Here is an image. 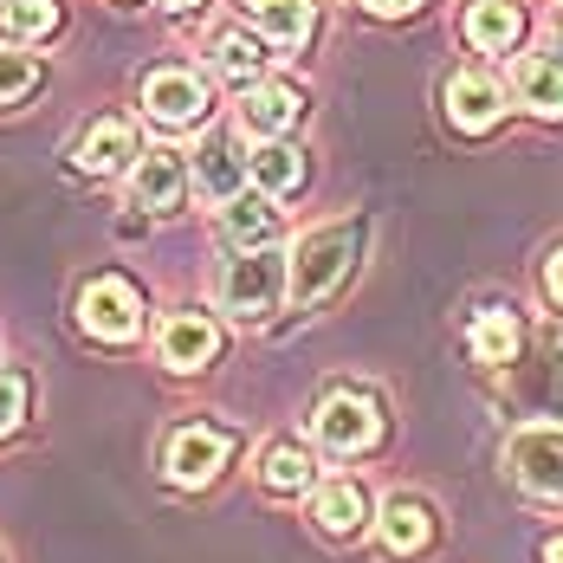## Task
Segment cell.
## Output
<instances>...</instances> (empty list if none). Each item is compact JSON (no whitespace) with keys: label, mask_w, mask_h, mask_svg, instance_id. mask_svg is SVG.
<instances>
[{"label":"cell","mask_w":563,"mask_h":563,"mask_svg":"<svg viewBox=\"0 0 563 563\" xmlns=\"http://www.w3.org/2000/svg\"><path fill=\"white\" fill-rule=\"evenodd\" d=\"M40 85V58L26 53H0V104H20L26 91Z\"/></svg>","instance_id":"cell-25"},{"label":"cell","mask_w":563,"mask_h":563,"mask_svg":"<svg viewBox=\"0 0 563 563\" xmlns=\"http://www.w3.org/2000/svg\"><path fill=\"white\" fill-rule=\"evenodd\" d=\"M544 285H551V298L563 305V246L551 253V266H544Z\"/></svg>","instance_id":"cell-28"},{"label":"cell","mask_w":563,"mask_h":563,"mask_svg":"<svg viewBox=\"0 0 563 563\" xmlns=\"http://www.w3.org/2000/svg\"><path fill=\"white\" fill-rule=\"evenodd\" d=\"M260 479H266V493H305L318 479V460H311V448H298V441H273L266 460H260Z\"/></svg>","instance_id":"cell-19"},{"label":"cell","mask_w":563,"mask_h":563,"mask_svg":"<svg viewBox=\"0 0 563 563\" xmlns=\"http://www.w3.org/2000/svg\"><path fill=\"white\" fill-rule=\"evenodd\" d=\"M544 563H563V538H551V544H544Z\"/></svg>","instance_id":"cell-29"},{"label":"cell","mask_w":563,"mask_h":563,"mask_svg":"<svg viewBox=\"0 0 563 563\" xmlns=\"http://www.w3.org/2000/svg\"><path fill=\"white\" fill-rule=\"evenodd\" d=\"M551 40H558V58H563V7H558V20H551Z\"/></svg>","instance_id":"cell-30"},{"label":"cell","mask_w":563,"mask_h":563,"mask_svg":"<svg viewBox=\"0 0 563 563\" xmlns=\"http://www.w3.org/2000/svg\"><path fill=\"white\" fill-rule=\"evenodd\" d=\"M26 415V383L20 376H0V434H13Z\"/></svg>","instance_id":"cell-26"},{"label":"cell","mask_w":563,"mask_h":563,"mask_svg":"<svg viewBox=\"0 0 563 563\" xmlns=\"http://www.w3.org/2000/svg\"><path fill=\"white\" fill-rule=\"evenodd\" d=\"M221 227H227V240L240 246V253H253V246H273V208L260 201V195H240V201H227L221 208Z\"/></svg>","instance_id":"cell-21"},{"label":"cell","mask_w":563,"mask_h":563,"mask_svg":"<svg viewBox=\"0 0 563 563\" xmlns=\"http://www.w3.org/2000/svg\"><path fill=\"white\" fill-rule=\"evenodd\" d=\"M78 324L104 343H130L143 331V298L130 279H91L78 291Z\"/></svg>","instance_id":"cell-4"},{"label":"cell","mask_w":563,"mask_h":563,"mask_svg":"<svg viewBox=\"0 0 563 563\" xmlns=\"http://www.w3.org/2000/svg\"><path fill=\"white\" fill-rule=\"evenodd\" d=\"M506 466L511 479L538 499H563V434L558 428H525L506 441Z\"/></svg>","instance_id":"cell-5"},{"label":"cell","mask_w":563,"mask_h":563,"mask_svg":"<svg viewBox=\"0 0 563 563\" xmlns=\"http://www.w3.org/2000/svg\"><path fill=\"white\" fill-rule=\"evenodd\" d=\"M227 453H233V441L221 428H181V434H169V479L175 486H208L227 466Z\"/></svg>","instance_id":"cell-7"},{"label":"cell","mask_w":563,"mask_h":563,"mask_svg":"<svg viewBox=\"0 0 563 563\" xmlns=\"http://www.w3.org/2000/svg\"><path fill=\"white\" fill-rule=\"evenodd\" d=\"M311 421H318V441L331 453H369L383 441V408H376V395H363V389L324 395Z\"/></svg>","instance_id":"cell-3"},{"label":"cell","mask_w":563,"mask_h":563,"mask_svg":"<svg viewBox=\"0 0 563 563\" xmlns=\"http://www.w3.org/2000/svg\"><path fill=\"white\" fill-rule=\"evenodd\" d=\"M363 7H369L376 20H401V13H421L428 0H363Z\"/></svg>","instance_id":"cell-27"},{"label":"cell","mask_w":563,"mask_h":563,"mask_svg":"<svg viewBox=\"0 0 563 563\" xmlns=\"http://www.w3.org/2000/svg\"><path fill=\"white\" fill-rule=\"evenodd\" d=\"M163 7H175V13H188V7H201V0H163Z\"/></svg>","instance_id":"cell-31"},{"label":"cell","mask_w":563,"mask_h":563,"mask_svg":"<svg viewBox=\"0 0 563 563\" xmlns=\"http://www.w3.org/2000/svg\"><path fill=\"white\" fill-rule=\"evenodd\" d=\"M58 26V0H0V33L7 40H46Z\"/></svg>","instance_id":"cell-23"},{"label":"cell","mask_w":563,"mask_h":563,"mask_svg":"<svg viewBox=\"0 0 563 563\" xmlns=\"http://www.w3.org/2000/svg\"><path fill=\"white\" fill-rule=\"evenodd\" d=\"M350 260H356V233L350 227H324V233L298 240V253H291V298L298 305H318L350 273Z\"/></svg>","instance_id":"cell-2"},{"label":"cell","mask_w":563,"mask_h":563,"mask_svg":"<svg viewBox=\"0 0 563 563\" xmlns=\"http://www.w3.org/2000/svg\"><path fill=\"white\" fill-rule=\"evenodd\" d=\"M311 518H318V531H331V538H356V531L369 525V499H363V486L338 479V486H324V493H318Z\"/></svg>","instance_id":"cell-18"},{"label":"cell","mask_w":563,"mask_h":563,"mask_svg":"<svg viewBox=\"0 0 563 563\" xmlns=\"http://www.w3.org/2000/svg\"><path fill=\"white\" fill-rule=\"evenodd\" d=\"M518 343H525L518 311H479V318H473V356H479V363H511Z\"/></svg>","instance_id":"cell-22"},{"label":"cell","mask_w":563,"mask_h":563,"mask_svg":"<svg viewBox=\"0 0 563 563\" xmlns=\"http://www.w3.org/2000/svg\"><path fill=\"white\" fill-rule=\"evenodd\" d=\"M71 163L85 175H117L136 163V136H130V123H117V117H104V123H91L78 143H71Z\"/></svg>","instance_id":"cell-12"},{"label":"cell","mask_w":563,"mask_h":563,"mask_svg":"<svg viewBox=\"0 0 563 563\" xmlns=\"http://www.w3.org/2000/svg\"><path fill=\"white\" fill-rule=\"evenodd\" d=\"M298 111H305V104H298L291 85H246V91H240V123H246L253 136H266V143H273L279 130H291Z\"/></svg>","instance_id":"cell-14"},{"label":"cell","mask_w":563,"mask_h":563,"mask_svg":"<svg viewBox=\"0 0 563 563\" xmlns=\"http://www.w3.org/2000/svg\"><path fill=\"white\" fill-rule=\"evenodd\" d=\"M499 111H506V91H499L493 78H479V71L448 78V117L460 123V130H493Z\"/></svg>","instance_id":"cell-13"},{"label":"cell","mask_w":563,"mask_h":563,"mask_svg":"<svg viewBox=\"0 0 563 563\" xmlns=\"http://www.w3.org/2000/svg\"><path fill=\"white\" fill-rule=\"evenodd\" d=\"M260 65H266V46L253 40V33H221L214 40V71H227V78H260Z\"/></svg>","instance_id":"cell-24"},{"label":"cell","mask_w":563,"mask_h":563,"mask_svg":"<svg viewBox=\"0 0 563 563\" xmlns=\"http://www.w3.org/2000/svg\"><path fill=\"white\" fill-rule=\"evenodd\" d=\"M181 188H188V163L175 150H143L130 163V201L150 208V214H169L175 201H181Z\"/></svg>","instance_id":"cell-6"},{"label":"cell","mask_w":563,"mask_h":563,"mask_svg":"<svg viewBox=\"0 0 563 563\" xmlns=\"http://www.w3.org/2000/svg\"><path fill=\"white\" fill-rule=\"evenodd\" d=\"M143 111L156 117V123H195V117L208 111V85L195 78V71H150V85H143Z\"/></svg>","instance_id":"cell-8"},{"label":"cell","mask_w":563,"mask_h":563,"mask_svg":"<svg viewBox=\"0 0 563 563\" xmlns=\"http://www.w3.org/2000/svg\"><path fill=\"white\" fill-rule=\"evenodd\" d=\"M285 291H291V273H285L279 246L233 253V260H227V273H221V305L240 318V324H266Z\"/></svg>","instance_id":"cell-1"},{"label":"cell","mask_w":563,"mask_h":563,"mask_svg":"<svg viewBox=\"0 0 563 563\" xmlns=\"http://www.w3.org/2000/svg\"><path fill=\"white\" fill-rule=\"evenodd\" d=\"M253 20L273 46H305L318 33V7L311 0H253Z\"/></svg>","instance_id":"cell-17"},{"label":"cell","mask_w":563,"mask_h":563,"mask_svg":"<svg viewBox=\"0 0 563 563\" xmlns=\"http://www.w3.org/2000/svg\"><path fill=\"white\" fill-rule=\"evenodd\" d=\"M195 188L208 201H240L246 188V156H233V136H201L195 143Z\"/></svg>","instance_id":"cell-11"},{"label":"cell","mask_w":563,"mask_h":563,"mask_svg":"<svg viewBox=\"0 0 563 563\" xmlns=\"http://www.w3.org/2000/svg\"><path fill=\"white\" fill-rule=\"evenodd\" d=\"M511 91H518V104H525V111L563 117V58L558 53L511 58Z\"/></svg>","instance_id":"cell-10"},{"label":"cell","mask_w":563,"mask_h":563,"mask_svg":"<svg viewBox=\"0 0 563 563\" xmlns=\"http://www.w3.org/2000/svg\"><path fill=\"white\" fill-rule=\"evenodd\" d=\"M246 175L260 181V195H285V188H298V181H305V156H298V150H285L279 136H273V143H260V150L246 156Z\"/></svg>","instance_id":"cell-20"},{"label":"cell","mask_w":563,"mask_h":563,"mask_svg":"<svg viewBox=\"0 0 563 563\" xmlns=\"http://www.w3.org/2000/svg\"><path fill=\"white\" fill-rule=\"evenodd\" d=\"M376 531H383V544H389L395 558H415L434 538V511L421 506V499H408V493H395L389 506H383V518H376Z\"/></svg>","instance_id":"cell-15"},{"label":"cell","mask_w":563,"mask_h":563,"mask_svg":"<svg viewBox=\"0 0 563 563\" xmlns=\"http://www.w3.org/2000/svg\"><path fill=\"white\" fill-rule=\"evenodd\" d=\"M214 350H221V331H214V318H201V311H175L169 324H163V363L169 369H208L214 363Z\"/></svg>","instance_id":"cell-9"},{"label":"cell","mask_w":563,"mask_h":563,"mask_svg":"<svg viewBox=\"0 0 563 563\" xmlns=\"http://www.w3.org/2000/svg\"><path fill=\"white\" fill-rule=\"evenodd\" d=\"M518 33H525V13H518L511 0H473V13H466V40H473L479 53H511Z\"/></svg>","instance_id":"cell-16"}]
</instances>
